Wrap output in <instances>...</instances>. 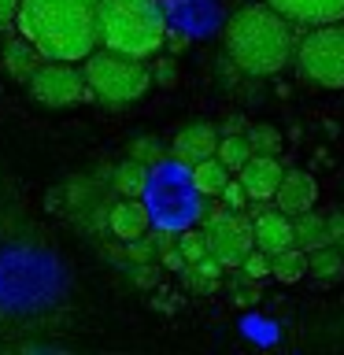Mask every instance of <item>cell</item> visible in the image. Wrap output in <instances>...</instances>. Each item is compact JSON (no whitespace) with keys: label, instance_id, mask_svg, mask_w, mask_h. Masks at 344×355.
Returning a JSON list of instances; mask_svg holds the SVG:
<instances>
[{"label":"cell","instance_id":"28","mask_svg":"<svg viewBox=\"0 0 344 355\" xmlns=\"http://www.w3.org/2000/svg\"><path fill=\"white\" fill-rule=\"evenodd\" d=\"M174 78H178V67H174L171 55H163V60L152 67V82H160V85H174Z\"/></svg>","mask_w":344,"mask_h":355},{"label":"cell","instance_id":"22","mask_svg":"<svg viewBox=\"0 0 344 355\" xmlns=\"http://www.w3.org/2000/svg\"><path fill=\"white\" fill-rule=\"evenodd\" d=\"M244 137H248L252 152H266V155H277V152H282V144H285L282 130L270 126V122H255V126L244 130Z\"/></svg>","mask_w":344,"mask_h":355},{"label":"cell","instance_id":"25","mask_svg":"<svg viewBox=\"0 0 344 355\" xmlns=\"http://www.w3.org/2000/svg\"><path fill=\"white\" fill-rule=\"evenodd\" d=\"M241 274L248 277V282H259L263 274H270V255H266L263 248H252V252L241 259Z\"/></svg>","mask_w":344,"mask_h":355},{"label":"cell","instance_id":"8","mask_svg":"<svg viewBox=\"0 0 344 355\" xmlns=\"http://www.w3.org/2000/svg\"><path fill=\"white\" fill-rule=\"evenodd\" d=\"M282 174L285 166L277 163V155H266V152H252V159L237 171V182L244 185L248 200H274L277 185H282Z\"/></svg>","mask_w":344,"mask_h":355},{"label":"cell","instance_id":"21","mask_svg":"<svg viewBox=\"0 0 344 355\" xmlns=\"http://www.w3.org/2000/svg\"><path fill=\"white\" fill-rule=\"evenodd\" d=\"M215 155L230 166V174H237L241 166L252 159V144H248V137H244V133H222Z\"/></svg>","mask_w":344,"mask_h":355},{"label":"cell","instance_id":"1","mask_svg":"<svg viewBox=\"0 0 344 355\" xmlns=\"http://www.w3.org/2000/svg\"><path fill=\"white\" fill-rule=\"evenodd\" d=\"M15 30L44 60L82 63L96 49V0H19Z\"/></svg>","mask_w":344,"mask_h":355},{"label":"cell","instance_id":"29","mask_svg":"<svg viewBox=\"0 0 344 355\" xmlns=\"http://www.w3.org/2000/svg\"><path fill=\"white\" fill-rule=\"evenodd\" d=\"M155 277H160V274H155V266H152V263H137V270H133V282H137L141 288H152V285H155Z\"/></svg>","mask_w":344,"mask_h":355},{"label":"cell","instance_id":"2","mask_svg":"<svg viewBox=\"0 0 344 355\" xmlns=\"http://www.w3.org/2000/svg\"><path fill=\"white\" fill-rule=\"evenodd\" d=\"M226 55L237 71L252 78H270L285 71V63L296 52V22H289L270 4H244L226 19Z\"/></svg>","mask_w":344,"mask_h":355},{"label":"cell","instance_id":"6","mask_svg":"<svg viewBox=\"0 0 344 355\" xmlns=\"http://www.w3.org/2000/svg\"><path fill=\"white\" fill-rule=\"evenodd\" d=\"M204 241H207V255L222 263V270L241 266V259L255 248V241H252V222L244 218L241 211H230L226 204L207 211Z\"/></svg>","mask_w":344,"mask_h":355},{"label":"cell","instance_id":"14","mask_svg":"<svg viewBox=\"0 0 344 355\" xmlns=\"http://www.w3.org/2000/svg\"><path fill=\"white\" fill-rule=\"evenodd\" d=\"M293 241H296V248H304V252H315L322 244H329V218L315 207L293 215Z\"/></svg>","mask_w":344,"mask_h":355},{"label":"cell","instance_id":"17","mask_svg":"<svg viewBox=\"0 0 344 355\" xmlns=\"http://www.w3.org/2000/svg\"><path fill=\"white\" fill-rule=\"evenodd\" d=\"M307 274H315V282H341L344 277V252L337 248V244H322V248L315 252H307Z\"/></svg>","mask_w":344,"mask_h":355},{"label":"cell","instance_id":"19","mask_svg":"<svg viewBox=\"0 0 344 355\" xmlns=\"http://www.w3.org/2000/svg\"><path fill=\"white\" fill-rule=\"evenodd\" d=\"M270 274H274L282 285L300 282V277L307 274V252L296 248V244H289V248L274 252V255H270Z\"/></svg>","mask_w":344,"mask_h":355},{"label":"cell","instance_id":"16","mask_svg":"<svg viewBox=\"0 0 344 355\" xmlns=\"http://www.w3.org/2000/svg\"><path fill=\"white\" fill-rule=\"evenodd\" d=\"M41 60H44V55L33 49V44L22 37V33H19V37H11V41L4 44V71L15 78V82H26V78L37 71V63H41Z\"/></svg>","mask_w":344,"mask_h":355},{"label":"cell","instance_id":"13","mask_svg":"<svg viewBox=\"0 0 344 355\" xmlns=\"http://www.w3.org/2000/svg\"><path fill=\"white\" fill-rule=\"evenodd\" d=\"M252 241H255V248H263L266 255L296 244L293 241V215H285V211H277V207L259 211V215L252 218Z\"/></svg>","mask_w":344,"mask_h":355},{"label":"cell","instance_id":"27","mask_svg":"<svg viewBox=\"0 0 344 355\" xmlns=\"http://www.w3.org/2000/svg\"><path fill=\"white\" fill-rule=\"evenodd\" d=\"M222 204H226L230 211H244V207H248V193H244V185L237 182V178H230V182H226V189H222Z\"/></svg>","mask_w":344,"mask_h":355},{"label":"cell","instance_id":"30","mask_svg":"<svg viewBox=\"0 0 344 355\" xmlns=\"http://www.w3.org/2000/svg\"><path fill=\"white\" fill-rule=\"evenodd\" d=\"M15 15H19V0H0V30L15 26Z\"/></svg>","mask_w":344,"mask_h":355},{"label":"cell","instance_id":"9","mask_svg":"<svg viewBox=\"0 0 344 355\" xmlns=\"http://www.w3.org/2000/svg\"><path fill=\"white\" fill-rule=\"evenodd\" d=\"M215 148H218V130L211 122H189L171 141V155L178 166H193L200 159H207V155H215Z\"/></svg>","mask_w":344,"mask_h":355},{"label":"cell","instance_id":"20","mask_svg":"<svg viewBox=\"0 0 344 355\" xmlns=\"http://www.w3.org/2000/svg\"><path fill=\"white\" fill-rule=\"evenodd\" d=\"M182 277H185V285L193 288V293H215L218 282H222V263L204 255V259H196V263H185Z\"/></svg>","mask_w":344,"mask_h":355},{"label":"cell","instance_id":"23","mask_svg":"<svg viewBox=\"0 0 344 355\" xmlns=\"http://www.w3.org/2000/svg\"><path fill=\"white\" fill-rule=\"evenodd\" d=\"M178 252H182L185 263H196L207 255V241H204V230H182L178 233Z\"/></svg>","mask_w":344,"mask_h":355},{"label":"cell","instance_id":"15","mask_svg":"<svg viewBox=\"0 0 344 355\" xmlns=\"http://www.w3.org/2000/svg\"><path fill=\"white\" fill-rule=\"evenodd\" d=\"M189 182H193V189L200 196H218L230 182V166L222 163L218 155H207V159L189 166Z\"/></svg>","mask_w":344,"mask_h":355},{"label":"cell","instance_id":"3","mask_svg":"<svg viewBox=\"0 0 344 355\" xmlns=\"http://www.w3.org/2000/svg\"><path fill=\"white\" fill-rule=\"evenodd\" d=\"M166 41V11L160 0H96V44L148 60Z\"/></svg>","mask_w":344,"mask_h":355},{"label":"cell","instance_id":"26","mask_svg":"<svg viewBox=\"0 0 344 355\" xmlns=\"http://www.w3.org/2000/svg\"><path fill=\"white\" fill-rule=\"evenodd\" d=\"M126 255L130 263H155V244H152V233H144L137 241H126Z\"/></svg>","mask_w":344,"mask_h":355},{"label":"cell","instance_id":"12","mask_svg":"<svg viewBox=\"0 0 344 355\" xmlns=\"http://www.w3.org/2000/svg\"><path fill=\"white\" fill-rule=\"evenodd\" d=\"M152 226V211L148 204H141V196H122L115 207L108 211V230L126 244V241H137L144 237Z\"/></svg>","mask_w":344,"mask_h":355},{"label":"cell","instance_id":"31","mask_svg":"<svg viewBox=\"0 0 344 355\" xmlns=\"http://www.w3.org/2000/svg\"><path fill=\"white\" fill-rule=\"evenodd\" d=\"M160 263L166 266V270H178V274H182L185 259H182V252H178V244H174V248H163V252H160Z\"/></svg>","mask_w":344,"mask_h":355},{"label":"cell","instance_id":"5","mask_svg":"<svg viewBox=\"0 0 344 355\" xmlns=\"http://www.w3.org/2000/svg\"><path fill=\"white\" fill-rule=\"evenodd\" d=\"M293 60L300 74L318 89H344V19L311 26L296 41Z\"/></svg>","mask_w":344,"mask_h":355},{"label":"cell","instance_id":"7","mask_svg":"<svg viewBox=\"0 0 344 355\" xmlns=\"http://www.w3.org/2000/svg\"><path fill=\"white\" fill-rule=\"evenodd\" d=\"M26 89L44 107H71L82 104L85 96H93L85 85V74L67 60H41L37 71L26 78Z\"/></svg>","mask_w":344,"mask_h":355},{"label":"cell","instance_id":"11","mask_svg":"<svg viewBox=\"0 0 344 355\" xmlns=\"http://www.w3.org/2000/svg\"><path fill=\"white\" fill-rule=\"evenodd\" d=\"M318 204V185L307 171H285L282 185L274 193V207L285 211V215H300V211H311Z\"/></svg>","mask_w":344,"mask_h":355},{"label":"cell","instance_id":"4","mask_svg":"<svg viewBox=\"0 0 344 355\" xmlns=\"http://www.w3.org/2000/svg\"><path fill=\"white\" fill-rule=\"evenodd\" d=\"M82 74L89 93L104 104L119 107V104H133L152 89V67L137 60V55H122L111 49H93L82 60Z\"/></svg>","mask_w":344,"mask_h":355},{"label":"cell","instance_id":"18","mask_svg":"<svg viewBox=\"0 0 344 355\" xmlns=\"http://www.w3.org/2000/svg\"><path fill=\"white\" fill-rule=\"evenodd\" d=\"M148 174H152V166H144L141 159H133V155H130L126 163L115 166L111 182H115V189L122 196H144V193H148Z\"/></svg>","mask_w":344,"mask_h":355},{"label":"cell","instance_id":"10","mask_svg":"<svg viewBox=\"0 0 344 355\" xmlns=\"http://www.w3.org/2000/svg\"><path fill=\"white\" fill-rule=\"evenodd\" d=\"M296 26H322V22L344 19V0H266Z\"/></svg>","mask_w":344,"mask_h":355},{"label":"cell","instance_id":"32","mask_svg":"<svg viewBox=\"0 0 344 355\" xmlns=\"http://www.w3.org/2000/svg\"><path fill=\"white\" fill-rule=\"evenodd\" d=\"M329 218V241L333 244H344V211H337V215H326Z\"/></svg>","mask_w":344,"mask_h":355},{"label":"cell","instance_id":"24","mask_svg":"<svg viewBox=\"0 0 344 355\" xmlns=\"http://www.w3.org/2000/svg\"><path fill=\"white\" fill-rule=\"evenodd\" d=\"M130 155H133V159H141L144 166H160L166 152H163V144L155 141V137H137V141L130 144Z\"/></svg>","mask_w":344,"mask_h":355}]
</instances>
